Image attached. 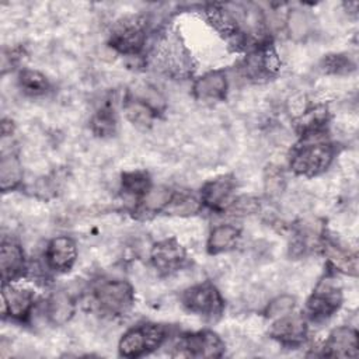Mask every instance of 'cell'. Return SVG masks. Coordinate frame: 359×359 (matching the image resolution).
<instances>
[{
    "mask_svg": "<svg viewBox=\"0 0 359 359\" xmlns=\"http://www.w3.org/2000/svg\"><path fill=\"white\" fill-rule=\"evenodd\" d=\"M227 80L226 76L220 72H210L201 79L194 86L195 95L199 100L205 101H216L222 100L226 95Z\"/></svg>",
    "mask_w": 359,
    "mask_h": 359,
    "instance_id": "obj_15",
    "label": "cell"
},
{
    "mask_svg": "<svg viewBox=\"0 0 359 359\" xmlns=\"http://www.w3.org/2000/svg\"><path fill=\"white\" fill-rule=\"evenodd\" d=\"M238 236H240V230L236 226H230V224L217 226L210 233L208 248L210 252H222V251L230 250L237 243Z\"/></svg>",
    "mask_w": 359,
    "mask_h": 359,
    "instance_id": "obj_16",
    "label": "cell"
},
{
    "mask_svg": "<svg viewBox=\"0 0 359 359\" xmlns=\"http://www.w3.org/2000/svg\"><path fill=\"white\" fill-rule=\"evenodd\" d=\"M20 86L29 94H42L48 88V80L36 70H22L20 74Z\"/></svg>",
    "mask_w": 359,
    "mask_h": 359,
    "instance_id": "obj_21",
    "label": "cell"
},
{
    "mask_svg": "<svg viewBox=\"0 0 359 359\" xmlns=\"http://www.w3.org/2000/svg\"><path fill=\"white\" fill-rule=\"evenodd\" d=\"M164 210L175 216H189L199 210V202L189 195H172Z\"/></svg>",
    "mask_w": 359,
    "mask_h": 359,
    "instance_id": "obj_20",
    "label": "cell"
},
{
    "mask_svg": "<svg viewBox=\"0 0 359 359\" xmlns=\"http://www.w3.org/2000/svg\"><path fill=\"white\" fill-rule=\"evenodd\" d=\"M234 181L230 177H219L209 181L202 191L203 202L213 209L229 208L233 202Z\"/></svg>",
    "mask_w": 359,
    "mask_h": 359,
    "instance_id": "obj_11",
    "label": "cell"
},
{
    "mask_svg": "<svg viewBox=\"0 0 359 359\" xmlns=\"http://www.w3.org/2000/svg\"><path fill=\"white\" fill-rule=\"evenodd\" d=\"M341 304V292L330 280L321 282L307 303V310L313 318L331 316Z\"/></svg>",
    "mask_w": 359,
    "mask_h": 359,
    "instance_id": "obj_6",
    "label": "cell"
},
{
    "mask_svg": "<svg viewBox=\"0 0 359 359\" xmlns=\"http://www.w3.org/2000/svg\"><path fill=\"white\" fill-rule=\"evenodd\" d=\"M153 265L164 273L177 271L185 261V251L172 240H164L151 250Z\"/></svg>",
    "mask_w": 359,
    "mask_h": 359,
    "instance_id": "obj_10",
    "label": "cell"
},
{
    "mask_svg": "<svg viewBox=\"0 0 359 359\" xmlns=\"http://www.w3.org/2000/svg\"><path fill=\"white\" fill-rule=\"evenodd\" d=\"M95 297L102 310L121 314L132 306L133 290L130 285L123 280H109L98 287Z\"/></svg>",
    "mask_w": 359,
    "mask_h": 359,
    "instance_id": "obj_5",
    "label": "cell"
},
{
    "mask_svg": "<svg viewBox=\"0 0 359 359\" xmlns=\"http://www.w3.org/2000/svg\"><path fill=\"white\" fill-rule=\"evenodd\" d=\"M294 307V299L292 296L283 294V296H278L276 299H273L268 307H266V316L269 318H280L283 316L290 314V311Z\"/></svg>",
    "mask_w": 359,
    "mask_h": 359,
    "instance_id": "obj_25",
    "label": "cell"
},
{
    "mask_svg": "<svg viewBox=\"0 0 359 359\" xmlns=\"http://www.w3.org/2000/svg\"><path fill=\"white\" fill-rule=\"evenodd\" d=\"M126 115L133 123L146 126L150 123V121L154 115V111L151 108H149L146 104H143L142 101L135 100L126 107Z\"/></svg>",
    "mask_w": 359,
    "mask_h": 359,
    "instance_id": "obj_23",
    "label": "cell"
},
{
    "mask_svg": "<svg viewBox=\"0 0 359 359\" xmlns=\"http://www.w3.org/2000/svg\"><path fill=\"white\" fill-rule=\"evenodd\" d=\"M271 334L285 344H297L306 335V321L297 314L283 316L275 321Z\"/></svg>",
    "mask_w": 359,
    "mask_h": 359,
    "instance_id": "obj_14",
    "label": "cell"
},
{
    "mask_svg": "<svg viewBox=\"0 0 359 359\" xmlns=\"http://www.w3.org/2000/svg\"><path fill=\"white\" fill-rule=\"evenodd\" d=\"M48 314L49 318L56 324L66 323L73 314V304L70 297L65 293L53 294L48 303Z\"/></svg>",
    "mask_w": 359,
    "mask_h": 359,
    "instance_id": "obj_18",
    "label": "cell"
},
{
    "mask_svg": "<svg viewBox=\"0 0 359 359\" xmlns=\"http://www.w3.org/2000/svg\"><path fill=\"white\" fill-rule=\"evenodd\" d=\"M332 160V149L327 143H309L302 146L290 161L294 172L306 177H313L323 172Z\"/></svg>",
    "mask_w": 359,
    "mask_h": 359,
    "instance_id": "obj_2",
    "label": "cell"
},
{
    "mask_svg": "<svg viewBox=\"0 0 359 359\" xmlns=\"http://www.w3.org/2000/svg\"><path fill=\"white\" fill-rule=\"evenodd\" d=\"M309 18L302 11H294L290 14L289 18V29L294 36H303L309 31Z\"/></svg>",
    "mask_w": 359,
    "mask_h": 359,
    "instance_id": "obj_28",
    "label": "cell"
},
{
    "mask_svg": "<svg viewBox=\"0 0 359 359\" xmlns=\"http://www.w3.org/2000/svg\"><path fill=\"white\" fill-rule=\"evenodd\" d=\"M327 355L337 358H355L358 355V335L349 327H339L332 331L325 344Z\"/></svg>",
    "mask_w": 359,
    "mask_h": 359,
    "instance_id": "obj_13",
    "label": "cell"
},
{
    "mask_svg": "<svg viewBox=\"0 0 359 359\" xmlns=\"http://www.w3.org/2000/svg\"><path fill=\"white\" fill-rule=\"evenodd\" d=\"M114 126H115V119H114L112 111L107 107L101 108L93 119L94 132L100 136H107L114 132Z\"/></svg>",
    "mask_w": 359,
    "mask_h": 359,
    "instance_id": "obj_24",
    "label": "cell"
},
{
    "mask_svg": "<svg viewBox=\"0 0 359 359\" xmlns=\"http://www.w3.org/2000/svg\"><path fill=\"white\" fill-rule=\"evenodd\" d=\"M146 22L140 17L122 20L111 35V46L125 55H136L144 45Z\"/></svg>",
    "mask_w": 359,
    "mask_h": 359,
    "instance_id": "obj_3",
    "label": "cell"
},
{
    "mask_svg": "<svg viewBox=\"0 0 359 359\" xmlns=\"http://www.w3.org/2000/svg\"><path fill=\"white\" fill-rule=\"evenodd\" d=\"M22 171L18 160L14 156H3L0 163V184L1 189L7 191L14 188L21 180Z\"/></svg>",
    "mask_w": 359,
    "mask_h": 359,
    "instance_id": "obj_17",
    "label": "cell"
},
{
    "mask_svg": "<svg viewBox=\"0 0 359 359\" xmlns=\"http://www.w3.org/2000/svg\"><path fill=\"white\" fill-rule=\"evenodd\" d=\"M229 208L231 212H234L237 215H250V213L257 212L259 206H258L257 199L250 198V196H243L237 201H233Z\"/></svg>",
    "mask_w": 359,
    "mask_h": 359,
    "instance_id": "obj_29",
    "label": "cell"
},
{
    "mask_svg": "<svg viewBox=\"0 0 359 359\" xmlns=\"http://www.w3.org/2000/svg\"><path fill=\"white\" fill-rule=\"evenodd\" d=\"M178 348L184 351L187 356L199 358H217L223 352V344L220 338L209 331L188 335L180 341Z\"/></svg>",
    "mask_w": 359,
    "mask_h": 359,
    "instance_id": "obj_7",
    "label": "cell"
},
{
    "mask_svg": "<svg viewBox=\"0 0 359 359\" xmlns=\"http://www.w3.org/2000/svg\"><path fill=\"white\" fill-rule=\"evenodd\" d=\"M327 255H328L330 261L337 268H339L341 271H344L346 273H352V275L356 273L358 264H356V257L355 255H351L349 252H345L344 250H341L335 245H328L327 247Z\"/></svg>",
    "mask_w": 359,
    "mask_h": 359,
    "instance_id": "obj_22",
    "label": "cell"
},
{
    "mask_svg": "<svg viewBox=\"0 0 359 359\" xmlns=\"http://www.w3.org/2000/svg\"><path fill=\"white\" fill-rule=\"evenodd\" d=\"M184 306L201 316H217L222 311L223 302L215 286L210 283H202L189 287L182 294Z\"/></svg>",
    "mask_w": 359,
    "mask_h": 359,
    "instance_id": "obj_4",
    "label": "cell"
},
{
    "mask_svg": "<svg viewBox=\"0 0 359 359\" xmlns=\"http://www.w3.org/2000/svg\"><path fill=\"white\" fill-rule=\"evenodd\" d=\"M1 311L13 318H25L34 306V293L28 289L15 287L11 285H3L1 292Z\"/></svg>",
    "mask_w": 359,
    "mask_h": 359,
    "instance_id": "obj_8",
    "label": "cell"
},
{
    "mask_svg": "<svg viewBox=\"0 0 359 359\" xmlns=\"http://www.w3.org/2000/svg\"><path fill=\"white\" fill-rule=\"evenodd\" d=\"M25 268L21 247L14 241H3L0 247V271L3 283L18 278Z\"/></svg>",
    "mask_w": 359,
    "mask_h": 359,
    "instance_id": "obj_12",
    "label": "cell"
},
{
    "mask_svg": "<svg viewBox=\"0 0 359 359\" xmlns=\"http://www.w3.org/2000/svg\"><path fill=\"white\" fill-rule=\"evenodd\" d=\"M164 337V328L157 324H147L139 328H133L128 331L119 341V352L128 358L142 356L158 348Z\"/></svg>",
    "mask_w": 359,
    "mask_h": 359,
    "instance_id": "obj_1",
    "label": "cell"
},
{
    "mask_svg": "<svg viewBox=\"0 0 359 359\" xmlns=\"http://www.w3.org/2000/svg\"><path fill=\"white\" fill-rule=\"evenodd\" d=\"M172 194L167 188H156L144 195V206L150 210H160L167 206Z\"/></svg>",
    "mask_w": 359,
    "mask_h": 359,
    "instance_id": "obj_26",
    "label": "cell"
},
{
    "mask_svg": "<svg viewBox=\"0 0 359 359\" xmlns=\"http://www.w3.org/2000/svg\"><path fill=\"white\" fill-rule=\"evenodd\" d=\"M323 67L328 73L342 74V73H348L353 66H352L349 57H346L344 55H328L323 60Z\"/></svg>",
    "mask_w": 359,
    "mask_h": 359,
    "instance_id": "obj_27",
    "label": "cell"
},
{
    "mask_svg": "<svg viewBox=\"0 0 359 359\" xmlns=\"http://www.w3.org/2000/svg\"><path fill=\"white\" fill-rule=\"evenodd\" d=\"M46 262L55 271H69L77 257V248L70 237L60 236L53 238L46 248Z\"/></svg>",
    "mask_w": 359,
    "mask_h": 359,
    "instance_id": "obj_9",
    "label": "cell"
},
{
    "mask_svg": "<svg viewBox=\"0 0 359 359\" xmlns=\"http://www.w3.org/2000/svg\"><path fill=\"white\" fill-rule=\"evenodd\" d=\"M122 188L126 194L139 196L150 191V180L144 171H129L122 175Z\"/></svg>",
    "mask_w": 359,
    "mask_h": 359,
    "instance_id": "obj_19",
    "label": "cell"
}]
</instances>
